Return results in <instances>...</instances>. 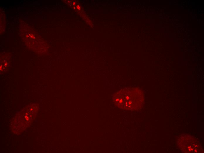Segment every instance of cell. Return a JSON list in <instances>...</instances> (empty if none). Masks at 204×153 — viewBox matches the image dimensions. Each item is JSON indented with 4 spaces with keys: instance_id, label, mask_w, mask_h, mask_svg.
<instances>
[{
    "instance_id": "cell-1",
    "label": "cell",
    "mask_w": 204,
    "mask_h": 153,
    "mask_svg": "<svg viewBox=\"0 0 204 153\" xmlns=\"http://www.w3.org/2000/svg\"><path fill=\"white\" fill-rule=\"evenodd\" d=\"M142 93L136 88L122 90L114 96V102L120 108L128 110L135 109L142 104L143 100Z\"/></svg>"
}]
</instances>
